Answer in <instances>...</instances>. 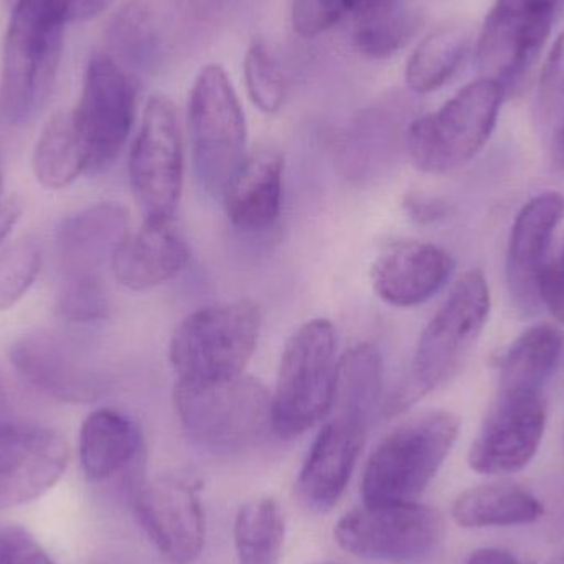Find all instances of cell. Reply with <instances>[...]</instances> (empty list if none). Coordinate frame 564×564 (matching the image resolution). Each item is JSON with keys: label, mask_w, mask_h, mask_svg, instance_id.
Segmentation results:
<instances>
[{"label": "cell", "mask_w": 564, "mask_h": 564, "mask_svg": "<svg viewBox=\"0 0 564 564\" xmlns=\"http://www.w3.org/2000/svg\"><path fill=\"white\" fill-rule=\"evenodd\" d=\"M128 214L116 204H96L69 215L56 235L59 289L108 291L106 271L128 237Z\"/></svg>", "instance_id": "obj_16"}, {"label": "cell", "mask_w": 564, "mask_h": 564, "mask_svg": "<svg viewBox=\"0 0 564 564\" xmlns=\"http://www.w3.org/2000/svg\"><path fill=\"white\" fill-rule=\"evenodd\" d=\"M443 519L420 502L358 507L335 525L338 546L368 562H423L443 539Z\"/></svg>", "instance_id": "obj_10"}, {"label": "cell", "mask_w": 564, "mask_h": 564, "mask_svg": "<svg viewBox=\"0 0 564 564\" xmlns=\"http://www.w3.org/2000/svg\"><path fill=\"white\" fill-rule=\"evenodd\" d=\"M134 512L159 552L175 564H188L205 545V512L197 487L181 476L142 482L134 492Z\"/></svg>", "instance_id": "obj_14"}, {"label": "cell", "mask_w": 564, "mask_h": 564, "mask_svg": "<svg viewBox=\"0 0 564 564\" xmlns=\"http://www.w3.org/2000/svg\"><path fill=\"white\" fill-rule=\"evenodd\" d=\"M463 529L519 527L539 522L545 516L542 500L513 482L484 484L460 494L451 509Z\"/></svg>", "instance_id": "obj_25"}, {"label": "cell", "mask_w": 564, "mask_h": 564, "mask_svg": "<svg viewBox=\"0 0 564 564\" xmlns=\"http://www.w3.org/2000/svg\"><path fill=\"white\" fill-rule=\"evenodd\" d=\"M40 267L42 253L32 238H19L0 250V311H9L26 294Z\"/></svg>", "instance_id": "obj_33"}, {"label": "cell", "mask_w": 564, "mask_h": 564, "mask_svg": "<svg viewBox=\"0 0 564 564\" xmlns=\"http://www.w3.org/2000/svg\"><path fill=\"white\" fill-rule=\"evenodd\" d=\"M552 155L556 167L564 169V122L556 129L555 138H553Z\"/></svg>", "instance_id": "obj_41"}, {"label": "cell", "mask_w": 564, "mask_h": 564, "mask_svg": "<svg viewBox=\"0 0 564 564\" xmlns=\"http://www.w3.org/2000/svg\"><path fill=\"white\" fill-rule=\"evenodd\" d=\"M188 260L191 250L174 218H152L122 241L112 273L128 289L148 291L177 278Z\"/></svg>", "instance_id": "obj_22"}, {"label": "cell", "mask_w": 564, "mask_h": 564, "mask_svg": "<svg viewBox=\"0 0 564 564\" xmlns=\"http://www.w3.org/2000/svg\"><path fill=\"white\" fill-rule=\"evenodd\" d=\"M469 30L457 23L431 32L408 59V86L421 95L436 91L457 72L469 52Z\"/></svg>", "instance_id": "obj_28"}, {"label": "cell", "mask_w": 564, "mask_h": 564, "mask_svg": "<svg viewBox=\"0 0 564 564\" xmlns=\"http://www.w3.org/2000/svg\"><path fill=\"white\" fill-rule=\"evenodd\" d=\"M466 564H523L513 555L503 549H479L470 553Z\"/></svg>", "instance_id": "obj_39"}, {"label": "cell", "mask_w": 564, "mask_h": 564, "mask_svg": "<svg viewBox=\"0 0 564 564\" xmlns=\"http://www.w3.org/2000/svg\"><path fill=\"white\" fill-rule=\"evenodd\" d=\"M184 142L177 112L167 96H152L129 155V178L144 220L174 218L184 187Z\"/></svg>", "instance_id": "obj_11"}, {"label": "cell", "mask_w": 564, "mask_h": 564, "mask_svg": "<svg viewBox=\"0 0 564 564\" xmlns=\"http://www.w3.org/2000/svg\"><path fill=\"white\" fill-rule=\"evenodd\" d=\"M503 91L492 79L464 86L443 108L411 122V161L427 174H446L473 161L489 141L502 108Z\"/></svg>", "instance_id": "obj_8"}, {"label": "cell", "mask_w": 564, "mask_h": 564, "mask_svg": "<svg viewBox=\"0 0 564 564\" xmlns=\"http://www.w3.org/2000/svg\"><path fill=\"white\" fill-rule=\"evenodd\" d=\"M550 17L529 15L494 6L477 43L484 78L509 93L520 88L532 72L552 30Z\"/></svg>", "instance_id": "obj_20"}, {"label": "cell", "mask_w": 564, "mask_h": 564, "mask_svg": "<svg viewBox=\"0 0 564 564\" xmlns=\"http://www.w3.org/2000/svg\"><path fill=\"white\" fill-rule=\"evenodd\" d=\"M420 19L403 7L355 22V43L370 58H388L416 33Z\"/></svg>", "instance_id": "obj_31"}, {"label": "cell", "mask_w": 564, "mask_h": 564, "mask_svg": "<svg viewBox=\"0 0 564 564\" xmlns=\"http://www.w3.org/2000/svg\"><path fill=\"white\" fill-rule=\"evenodd\" d=\"M9 6L0 95L7 119L25 124L52 95L66 22L42 0H9Z\"/></svg>", "instance_id": "obj_4"}, {"label": "cell", "mask_w": 564, "mask_h": 564, "mask_svg": "<svg viewBox=\"0 0 564 564\" xmlns=\"http://www.w3.org/2000/svg\"><path fill=\"white\" fill-rule=\"evenodd\" d=\"M563 217V195L543 192L527 202L513 221L507 251V285L517 307L525 314L542 304L540 280L550 263V245Z\"/></svg>", "instance_id": "obj_19"}, {"label": "cell", "mask_w": 564, "mask_h": 564, "mask_svg": "<svg viewBox=\"0 0 564 564\" xmlns=\"http://www.w3.org/2000/svg\"><path fill=\"white\" fill-rule=\"evenodd\" d=\"M563 345L562 330L555 325H533L503 354L497 387L543 391L558 365Z\"/></svg>", "instance_id": "obj_26"}, {"label": "cell", "mask_w": 564, "mask_h": 564, "mask_svg": "<svg viewBox=\"0 0 564 564\" xmlns=\"http://www.w3.org/2000/svg\"><path fill=\"white\" fill-rule=\"evenodd\" d=\"M318 431L295 482L299 502L315 513H327L340 502L364 449L370 417L332 410Z\"/></svg>", "instance_id": "obj_17"}, {"label": "cell", "mask_w": 564, "mask_h": 564, "mask_svg": "<svg viewBox=\"0 0 564 564\" xmlns=\"http://www.w3.org/2000/svg\"><path fill=\"white\" fill-rule=\"evenodd\" d=\"M66 441L50 427L0 421V510L48 492L66 470Z\"/></svg>", "instance_id": "obj_15"}, {"label": "cell", "mask_w": 564, "mask_h": 564, "mask_svg": "<svg viewBox=\"0 0 564 564\" xmlns=\"http://www.w3.org/2000/svg\"><path fill=\"white\" fill-rule=\"evenodd\" d=\"M221 0H128L106 26L112 58L154 76L184 65L214 39Z\"/></svg>", "instance_id": "obj_1"}, {"label": "cell", "mask_w": 564, "mask_h": 564, "mask_svg": "<svg viewBox=\"0 0 564 564\" xmlns=\"http://www.w3.org/2000/svg\"><path fill=\"white\" fill-rule=\"evenodd\" d=\"M33 172L50 191H62L88 174V155L72 112H58L43 129L33 151Z\"/></svg>", "instance_id": "obj_27"}, {"label": "cell", "mask_w": 564, "mask_h": 564, "mask_svg": "<svg viewBox=\"0 0 564 564\" xmlns=\"http://www.w3.org/2000/svg\"><path fill=\"white\" fill-rule=\"evenodd\" d=\"M459 433V416L444 410L416 414L394 427L365 466L364 503L416 502L440 473Z\"/></svg>", "instance_id": "obj_3"}, {"label": "cell", "mask_w": 564, "mask_h": 564, "mask_svg": "<svg viewBox=\"0 0 564 564\" xmlns=\"http://www.w3.org/2000/svg\"><path fill=\"white\" fill-rule=\"evenodd\" d=\"M536 108L546 122H564V32L556 39L540 75Z\"/></svg>", "instance_id": "obj_34"}, {"label": "cell", "mask_w": 564, "mask_h": 564, "mask_svg": "<svg viewBox=\"0 0 564 564\" xmlns=\"http://www.w3.org/2000/svg\"><path fill=\"white\" fill-rule=\"evenodd\" d=\"M383 393V361L377 347L358 344L338 358L332 410L371 417Z\"/></svg>", "instance_id": "obj_29"}, {"label": "cell", "mask_w": 564, "mask_h": 564, "mask_svg": "<svg viewBox=\"0 0 564 564\" xmlns=\"http://www.w3.org/2000/svg\"><path fill=\"white\" fill-rule=\"evenodd\" d=\"M564 0H497L496 7L513 10V12L529 13V15L550 17L555 19L556 10Z\"/></svg>", "instance_id": "obj_38"}, {"label": "cell", "mask_w": 564, "mask_h": 564, "mask_svg": "<svg viewBox=\"0 0 564 564\" xmlns=\"http://www.w3.org/2000/svg\"><path fill=\"white\" fill-rule=\"evenodd\" d=\"M260 332V308L247 299L198 308L172 337L169 357L178 381L214 383L243 375Z\"/></svg>", "instance_id": "obj_6"}, {"label": "cell", "mask_w": 564, "mask_h": 564, "mask_svg": "<svg viewBox=\"0 0 564 564\" xmlns=\"http://www.w3.org/2000/svg\"><path fill=\"white\" fill-rule=\"evenodd\" d=\"M546 427L543 391L497 387L469 451V466L484 476L525 469L539 453Z\"/></svg>", "instance_id": "obj_13"}, {"label": "cell", "mask_w": 564, "mask_h": 564, "mask_svg": "<svg viewBox=\"0 0 564 564\" xmlns=\"http://www.w3.org/2000/svg\"><path fill=\"white\" fill-rule=\"evenodd\" d=\"M234 539L238 564H280L285 540L280 503L270 497L245 503L235 519Z\"/></svg>", "instance_id": "obj_30"}, {"label": "cell", "mask_w": 564, "mask_h": 564, "mask_svg": "<svg viewBox=\"0 0 564 564\" xmlns=\"http://www.w3.org/2000/svg\"><path fill=\"white\" fill-rule=\"evenodd\" d=\"M314 564H344V563H334V562H328V563H314Z\"/></svg>", "instance_id": "obj_45"}, {"label": "cell", "mask_w": 564, "mask_h": 564, "mask_svg": "<svg viewBox=\"0 0 564 564\" xmlns=\"http://www.w3.org/2000/svg\"><path fill=\"white\" fill-rule=\"evenodd\" d=\"M549 564H564V552L560 553V555L553 558Z\"/></svg>", "instance_id": "obj_43"}, {"label": "cell", "mask_w": 564, "mask_h": 564, "mask_svg": "<svg viewBox=\"0 0 564 564\" xmlns=\"http://www.w3.org/2000/svg\"><path fill=\"white\" fill-rule=\"evenodd\" d=\"M52 7L66 23L85 22L105 12L112 0H42Z\"/></svg>", "instance_id": "obj_37"}, {"label": "cell", "mask_w": 564, "mask_h": 564, "mask_svg": "<svg viewBox=\"0 0 564 564\" xmlns=\"http://www.w3.org/2000/svg\"><path fill=\"white\" fill-rule=\"evenodd\" d=\"M540 299L564 324V260L550 261L540 280Z\"/></svg>", "instance_id": "obj_36"}, {"label": "cell", "mask_w": 564, "mask_h": 564, "mask_svg": "<svg viewBox=\"0 0 564 564\" xmlns=\"http://www.w3.org/2000/svg\"><path fill=\"white\" fill-rule=\"evenodd\" d=\"M489 312L486 276L480 270L467 271L421 334L410 368L384 403V413H404L453 378L479 340Z\"/></svg>", "instance_id": "obj_2"}, {"label": "cell", "mask_w": 564, "mask_h": 564, "mask_svg": "<svg viewBox=\"0 0 564 564\" xmlns=\"http://www.w3.org/2000/svg\"><path fill=\"white\" fill-rule=\"evenodd\" d=\"M0 564H56L22 527L0 530Z\"/></svg>", "instance_id": "obj_35"}, {"label": "cell", "mask_w": 564, "mask_h": 564, "mask_svg": "<svg viewBox=\"0 0 564 564\" xmlns=\"http://www.w3.org/2000/svg\"><path fill=\"white\" fill-rule=\"evenodd\" d=\"M134 79L108 53H96L86 66L82 96L72 111L88 155V174H98L124 148L135 119Z\"/></svg>", "instance_id": "obj_12"}, {"label": "cell", "mask_w": 564, "mask_h": 564, "mask_svg": "<svg viewBox=\"0 0 564 564\" xmlns=\"http://www.w3.org/2000/svg\"><path fill=\"white\" fill-rule=\"evenodd\" d=\"M284 158L278 149L260 148L247 155L225 187L228 220L243 231L270 230L281 215Z\"/></svg>", "instance_id": "obj_23"}, {"label": "cell", "mask_w": 564, "mask_h": 564, "mask_svg": "<svg viewBox=\"0 0 564 564\" xmlns=\"http://www.w3.org/2000/svg\"><path fill=\"white\" fill-rule=\"evenodd\" d=\"M188 134L202 188L214 197H221L248 155L247 119L221 66H205L192 86Z\"/></svg>", "instance_id": "obj_9"}, {"label": "cell", "mask_w": 564, "mask_h": 564, "mask_svg": "<svg viewBox=\"0 0 564 564\" xmlns=\"http://www.w3.org/2000/svg\"><path fill=\"white\" fill-rule=\"evenodd\" d=\"M2 172H0V204H2Z\"/></svg>", "instance_id": "obj_44"}, {"label": "cell", "mask_w": 564, "mask_h": 564, "mask_svg": "<svg viewBox=\"0 0 564 564\" xmlns=\"http://www.w3.org/2000/svg\"><path fill=\"white\" fill-rule=\"evenodd\" d=\"M7 408V393L6 384H3L2 375H0V414L6 411Z\"/></svg>", "instance_id": "obj_42"}, {"label": "cell", "mask_w": 564, "mask_h": 564, "mask_svg": "<svg viewBox=\"0 0 564 564\" xmlns=\"http://www.w3.org/2000/svg\"><path fill=\"white\" fill-rule=\"evenodd\" d=\"M337 365V332L327 318H312L289 337L271 394L276 436H301L328 416Z\"/></svg>", "instance_id": "obj_5"}, {"label": "cell", "mask_w": 564, "mask_h": 564, "mask_svg": "<svg viewBox=\"0 0 564 564\" xmlns=\"http://www.w3.org/2000/svg\"><path fill=\"white\" fill-rule=\"evenodd\" d=\"M562 258H563V260H564V247H563V253H562Z\"/></svg>", "instance_id": "obj_46"}, {"label": "cell", "mask_w": 564, "mask_h": 564, "mask_svg": "<svg viewBox=\"0 0 564 564\" xmlns=\"http://www.w3.org/2000/svg\"><path fill=\"white\" fill-rule=\"evenodd\" d=\"M245 85L254 106L274 115L285 101V79L280 63L263 40H254L245 55Z\"/></svg>", "instance_id": "obj_32"}, {"label": "cell", "mask_w": 564, "mask_h": 564, "mask_svg": "<svg viewBox=\"0 0 564 564\" xmlns=\"http://www.w3.org/2000/svg\"><path fill=\"white\" fill-rule=\"evenodd\" d=\"M78 449L85 476L91 482H105L139 463L144 437L134 417L101 408L83 421Z\"/></svg>", "instance_id": "obj_24"}, {"label": "cell", "mask_w": 564, "mask_h": 564, "mask_svg": "<svg viewBox=\"0 0 564 564\" xmlns=\"http://www.w3.org/2000/svg\"><path fill=\"white\" fill-rule=\"evenodd\" d=\"M9 357L30 387L62 403H93L105 388L101 375L58 335H23L10 347Z\"/></svg>", "instance_id": "obj_18"}, {"label": "cell", "mask_w": 564, "mask_h": 564, "mask_svg": "<svg viewBox=\"0 0 564 564\" xmlns=\"http://www.w3.org/2000/svg\"><path fill=\"white\" fill-rule=\"evenodd\" d=\"M20 214H22V207H20V202H17L15 198H7V200L0 204V245L9 237L12 228L15 227Z\"/></svg>", "instance_id": "obj_40"}, {"label": "cell", "mask_w": 564, "mask_h": 564, "mask_svg": "<svg viewBox=\"0 0 564 564\" xmlns=\"http://www.w3.org/2000/svg\"><path fill=\"white\" fill-rule=\"evenodd\" d=\"M174 401L185 433L205 449L240 451L273 431V397L250 375L214 383L177 381Z\"/></svg>", "instance_id": "obj_7"}, {"label": "cell", "mask_w": 564, "mask_h": 564, "mask_svg": "<svg viewBox=\"0 0 564 564\" xmlns=\"http://www.w3.org/2000/svg\"><path fill=\"white\" fill-rule=\"evenodd\" d=\"M447 251L424 241L403 240L381 251L371 268V282L381 301L394 307L424 304L454 273Z\"/></svg>", "instance_id": "obj_21"}]
</instances>
